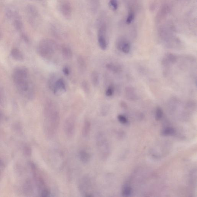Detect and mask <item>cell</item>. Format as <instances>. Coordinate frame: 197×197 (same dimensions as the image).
<instances>
[{
  "mask_svg": "<svg viewBox=\"0 0 197 197\" xmlns=\"http://www.w3.org/2000/svg\"><path fill=\"white\" fill-rule=\"evenodd\" d=\"M45 131L47 136L53 137L58 129L60 122V114L54 103L49 102L45 104L44 111Z\"/></svg>",
  "mask_w": 197,
  "mask_h": 197,
  "instance_id": "obj_1",
  "label": "cell"
},
{
  "mask_svg": "<svg viewBox=\"0 0 197 197\" xmlns=\"http://www.w3.org/2000/svg\"><path fill=\"white\" fill-rule=\"evenodd\" d=\"M57 49V44L55 41L47 38L41 40L39 43L37 51L43 58L49 59L53 57Z\"/></svg>",
  "mask_w": 197,
  "mask_h": 197,
  "instance_id": "obj_2",
  "label": "cell"
},
{
  "mask_svg": "<svg viewBox=\"0 0 197 197\" xmlns=\"http://www.w3.org/2000/svg\"><path fill=\"white\" fill-rule=\"evenodd\" d=\"M57 6L59 11L65 18L69 19L71 18L72 8L69 0H57Z\"/></svg>",
  "mask_w": 197,
  "mask_h": 197,
  "instance_id": "obj_3",
  "label": "cell"
},
{
  "mask_svg": "<svg viewBox=\"0 0 197 197\" xmlns=\"http://www.w3.org/2000/svg\"><path fill=\"white\" fill-rule=\"evenodd\" d=\"M28 75V71L26 67L22 66L16 67L13 73V79L14 84L27 80Z\"/></svg>",
  "mask_w": 197,
  "mask_h": 197,
  "instance_id": "obj_4",
  "label": "cell"
},
{
  "mask_svg": "<svg viewBox=\"0 0 197 197\" xmlns=\"http://www.w3.org/2000/svg\"><path fill=\"white\" fill-rule=\"evenodd\" d=\"M106 28L105 24L101 23L98 32V42L100 49L105 50L108 46L106 39Z\"/></svg>",
  "mask_w": 197,
  "mask_h": 197,
  "instance_id": "obj_5",
  "label": "cell"
},
{
  "mask_svg": "<svg viewBox=\"0 0 197 197\" xmlns=\"http://www.w3.org/2000/svg\"><path fill=\"white\" fill-rule=\"evenodd\" d=\"M92 186L91 181L90 179L88 177H84L80 181L79 188L84 196L91 197L93 196L90 191L92 190Z\"/></svg>",
  "mask_w": 197,
  "mask_h": 197,
  "instance_id": "obj_6",
  "label": "cell"
},
{
  "mask_svg": "<svg viewBox=\"0 0 197 197\" xmlns=\"http://www.w3.org/2000/svg\"><path fill=\"white\" fill-rule=\"evenodd\" d=\"M96 144L99 154L101 158H104L107 155V143L105 137L102 134H99L96 138Z\"/></svg>",
  "mask_w": 197,
  "mask_h": 197,
  "instance_id": "obj_7",
  "label": "cell"
},
{
  "mask_svg": "<svg viewBox=\"0 0 197 197\" xmlns=\"http://www.w3.org/2000/svg\"><path fill=\"white\" fill-rule=\"evenodd\" d=\"M76 119L74 116H70L65 120L64 124V131L68 137L71 138L74 133Z\"/></svg>",
  "mask_w": 197,
  "mask_h": 197,
  "instance_id": "obj_8",
  "label": "cell"
},
{
  "mask_svg": "<svg viewBox=\"0 0 197 197\" xmlns=\"http://www.w3.org/2000/svg\"><path fill=\"white\" fill-rule=\"evenodd\" d=\"M53 90L54 94L57 96H60L66 91V86L63 79L59 78L56 80Z\"/></svg>",
  "mask_w": 197,
  "mask_h": 197,
  "instance_id": "obj_9",
  "label": "cell"
},
{
  "mask_svg": "<svg viewBox=\"0 0 197 197\" xmlns=\"http://www.w3.org/2000/svg\"><path fill=\"white\" fill-rule=\"evenodd\" d=\"M61 52L63 56L66 59H70L73 56L71 49L68 45H62L61 47Z\"/></svg>",
  "mask_w": 197,
  "mask_h": 197,
  "instance_id": "obj_10",
  "label": "cell"
},
{
  "mask_svg": "<svg viewBox=\"0 0 197 197\" xmlns=\"http://www.w3.org/2000/svg\"><path fill=\"white\" fill-rule=\"evenodd\" d=\"M11 55L14 59L18 61H22L24 60L23 54L19 49L14 48L11 50Z\"/></svg>",
  "mask_w": 197,
  "mask_h": 197,
  "instance_id": "obj_11",
  "label": "cell"
},
{
  "mask_svg": "<svg viewBox=\"0 0 197 197\" xmlns=\"http://www.w3.org/2000/svg\"><path fill=\"white\" fill-rule=\"evenodd\" d=\"M80 160L84 164L89 163L91 159V155L85 151H81L80 153Z\"/></svg>",
  "mask_w": 197,
  "mask_h": 197,
  "instance_id": "obj_12",
  "label": "cell"
},
{
  "mask_svg": "<svg viewBox=\"0 0 197 197\" xmlns=\"http://www.w3.org/2000/svg\"><path fill=\"white\" fill-rule=\"evenodd\" d=\"M88 6L92 11L95 13L97 11L100 5L99 0H87Z\"/></svg>",
  "mask_w": 197,
  "mask_h": 197,
  "instance_id": "obj_13",
  "label": "cell"
},
{
  "mask_svg": "<svg viewBox=\"0 0 197 197\" xmlns=\"http://www.w3.org/2000/svg\"><path fill=\"white\" fill-rule=\"evenodd\" d=\"M91 129V123L88 120H85L82 129L83 136L85 137L89 135Z\"/></svg>",
  "mask_w": 197,
  "mask_h": 197,
  "instance_id": "obj_14",
  "label": "cell"
},
{
  "mask_svg": "<svg viewBox=\"0 0 197 197\" xmlns=\"http://www.w3.org/2000/svg\"><path fill=\"white\" fill-rule=\"evenodd\" d=\"M125 91L126 96L129 100H134L136 99V95L133 88H126Z\"/></svg>",
  "mask_w": 197,
  "mask_h": 197,
  "instance_id": "obj_15",
  "label": "cell"
},
{
  "mask_svg": "<svg viewBox=\"0 0 197 197\" xmlns=\"http://www.w3.org/2000/svg\"><path fill=\"white\" fill-rule=\"evenodd\" d=\"M91 80L94 86L95 87L97 86L100 82V77L98 73L96 71H94L92 72L91 76Z\"/></svg>",
  "mask_w": 197,
  "mask_h": 197,
  "instance_id": "obj_16",
  "label": "cell"
},
{
  "mask_svg": "<svg viewBox=\"0 0 197 197\" xmlns=\"http://www.w3.org/2000/svg\"><path fill=\"white\" fill-rule=\"evenodd\" d=\"M78 65L79 69L82 72H83L85 69L86 64L83 58L81 56H79L77 59Z\"/></svg>",
  "mask_w": 197,
  "mask_h": 197,
  "instance_id": "obj_17",
  "label": "cell"
},
{
  "mask_svg": "<svg viewBox=\"0 0 197 197\" xmlns=\"http://www.w3.org/2000/svg\"><path fill=\"white\" fill-rule=\"evenodd\" d=\"M106 67L107 69L115 73H117V72H120V70L121 69L120 67L112 63L108 64L106 65Z\"/></svg>",
  "mask_w": 197,
  "mask_h": 197,
  "instance_id": "obj_18",
  "label": "cell"
},
{
  "mask_svg": "<svg viewBox=\"0 0 197 197\" xmlns=\"http://www.w3.org/2000/svg\"><path fill=\"white\" fill-rule=\"evenodd\" d=\"M175 130L171 127H167L164 129L162 133L164 136H169L175 133Z\"/></svg>",
  "mask_w": 197,
  "mask_h": 197,
  "instance_id": "obj_19",
  "label": "cell"
},
{
  "mask_svg": "<svg viewBox=\"0 0 197 197\" xmlns=\"http://www.w3.org/2000/svg\"><path fill=\"white\" fill-rule=\"evenodd\" d=\"M163 116V112L160 107H158L155 111V118L157 120H160Z\"/></svg>",
  "mask_w": 197,
  "mask_h": 197,
  "instance_id": "obj_20",
  "label": "cell"
},
{
  "mask_svg": "<svg viewBox=\"0 0 197 197\" xmlns=\"http://www.w3.org/2000/svg\"><path fill=\"white\" fill-rule=\"evenodd\" d=\"M132 192V189L129 186H126L123 189V195L124 196H129L131 195Z\"/></svg>",
  "mask_w": 197,
  "mask_h": 197,
  "instance_id": "obj_21",
  "label": "cell"
},
{
  "mask_svg": "<svg viewBox=\"0 0 197 197\" xmlns=\"http://www.w3.org/2000/svg\"><path fill=\"white\" fill-rule=\"evenodd\" d=\"M82 87L85 93H89L90 91L89 86L87 81H84L82 83Z\"/></svg>",
  "mask_w": 197,
  "mask_h": 197,
  "instance_id": "obj_22",
  "label": "cell"
},
{
  "mask_svg": "<svg viewBox=\"0 0 197 197\" xmlns=\"http://www.w3.org/2000/svg\"><path fill=\"white\" fill-rule=\"evenodd\" d=\"M6 100H5V97L4 94L2 89L0 88V104L3 106L5 104Z\"/></svg>",
  "mask_w": 197,
  "mask_h": 197,
  "instance_id": "obj_23",
  "label": "cell"
},
{
  "mask_svg": "<svg viewBox=\"0 0 197 197\" xmlns=\"http://www.w3.org/2000/svg\"><path fill=\"white\" fill-rule=\"evenodd\" d=\"M167 60L172 63H174L176 61V56L172 54L169 53L167 55Z\"/></svg>",
  "mask_w": 197,
  "mask_h": 197,
  "instance_id": "obj_24",
  "label": "cell"
},
{
  "mask_svg": "<svg viewBox=\"0 0 197 197\" xmlns=\"http://www.w3.org/2000/svg\"><path fill=\"white\" fill-rule=\"evenodd\" d=\"M118 120L122 124H126L128 123V120L125 116L123 115H119L117 117Z\"/></svg>",
  "mask_w": 197,
  "mask_h": 197,
  "instance_id": "obj_25",
  "label": "cell"
},
{
  "mask_svg": "<svg viewBox=\"0 0 197 197\" xmlns=\"http://www.w3.org/2000/svg\"><path fill=\"white\" fill-rule=\"evenodd\" d=\"M114 92V88L112 85L108 87L106 91V94L108 97H111L113 94Z\"/></svg>",
  "mask_w": 197,
  "mask_h": 197,
  "instance_id": "obj_26",
  "label": "cell"
},
{
  "mask_svg": "<svg viewBox=\"0 0 197 197\" xmlns=\"http://www.w3.org/2000/svg\"><path fill=\"white\" fill-rule=\"evenodd\" d=\"M110 5L113 10H116L117 8L118 5L116 0H110Z\"/></svg>",
  "mask_w": 197,
  "mask_h": 197,
  "instance_id": "obj_27",
  "label": "cell"
},
{
  "mask_svg": "<svg viewBox=\"0 0 197 197\" xmlns=\"http://www.w3.org/2000/svg\"><path fill=\"white\" fill-rule=\"evenodd\" d=\"M134 16L133 14H132V13H131V14L129 15L128 18H127L126 21L127 23H131L132 22V20L134 19Z\"/></svg>",
  "mask_w": 197,
  "mask_h": 197,
  "instance_id": "obj_28",
  "label": "cell"
},
{
  "mask_svg": "<svg viewBox=\"0 0 197 197\" xmlns=\"http://www.w3.org/2000/svg\"><path fill=\"white\" fill-rule=\"evenodd\" d=\"M62 71L63 72L64 74L67 76H69L70 74V70L68 67H64L62 69Z\"/></svg>",
  "mask_w": 197,
  "mask_h": 197,
  "instance_id": "obj_29",
  "label": "cell"
},
{
  "mask_svg": "<svg viewBox=\"0 0 197 197\" xmlns=\"http://www.w3.org/2000/svg\"><path fill=\"white\" fill-rule=\"evenodd\" d=\"M15 25L17 29H21V26H22V24L19 21H16L15 22Z\"/></svg>",
  "mask_w": 197,
  "mask_h": 197,
  "instance_id": "obj_30",
  "label": "cell"
}]
</instances>
